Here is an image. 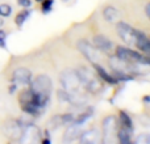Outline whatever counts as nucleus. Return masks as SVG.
<instances>
[{
	"label": "nucleus",
	"mask_w": 150,
	"mask_h": 144,
	"mask_svg": "<svg viewBox=\"0 0 150 144\" xmlns=\"http://www.w3.org/2000/svg\"><path fill=\"white\" fill-rule=\"evenodd\" d=\"M101 142V134L99 130H88L80 135V143L83 144H98Z\"/></svg>",
	"instance_id": "nucleus-9"
},
{
	"label": "nucleus",
	"mask_w": 150,
	"mask_h": 144,
	"mask_svg": "<svg viewBox=\"0 0 150 144\" xmlns=\"http://www.w3.org/2000/svg\"><path fill=\"white\" fill-rule=\"evenodd\" d=\"M23 123H18V122H12V123L7 124L5 130H7V134L8 136H12V138H21V132H23Z\"/></svg>",
	"instance_id": "nucleus-13"
},
{
	"label": "nucleus",
	"mask_w": 150,
	"mask_h": 144,
	"mask_svg": "<svg viewBox=\"0 0 150 144\" xmlns=\"http://www.w3.org/2000/svg\"><path fill=\"white\" fill-rule=\"evenodd\" d=\"M103 15H104V18H105L108 22H116V21L120 20L119 10H117L115 7H112V5H108V7L104 8Z\"/></svg>",
	"instance_id": "nucleus-14"
},
{
	"label": "nucleus",
	"mask_w": 150,
	"mask_h": 144,
	"mask_svg": "<svg viewBox=\"0 0 150 144\" xmlns=\"http://www.w3.org/2000/svg\"><path fill=\"white\" fill-rule=\"evenodd\" d=\"M17 3L21 5V7H24V8H29L32 5L30 0H17Z\"/></svg>",
	"instance_id": "nucleus-22"
},
{
	"label": "nucleus",
	"mask_w": 150,
	"mask_h": 144,
	"mask_svg": "<svg viewBox=\"0 0 150 144\" xmlns=\"http://www.w3.org/2000/svg\"><path fill=\"white\" fill-rule=\"evenodd\" d=\"M44 143H46V144H49V143H50V140H49V139H44Z\"/></svg>",
	"instance_id": "nucleus-27"
},
{
	"label": "nucleus",
	"mask_w": 150,
	"mask_h": 144,
	"mask_svg": "<svg viewBox=\"0 0 150 144\" xmlns=\"http://www.w3.org/2000/svg\"><path fill=\"white\" fill-rule=\"evenodd\" d=\"M3 25H4V20H3V18H0V28H1Z\"/></svg>",
	"instance_id": "nucleus-25"
},
{
	"label": "nucleus",
	"mask_w": 150,
	"mask_h": 144,
	"mask_svg": "<svg viewBox=\"0 0 150 144\" xmlns=\"http://www.w3.org/2000/svg\"><path fill=\"white\" fill-rule=\"evenodd\" d=\"M144 101H145V102H146V103H148V102H149V97H148V96H146V97H145V98H144Z\"/></svg>",
	"instance_id": "nucleus-26"
},
{
	"label": "nucleus",
	"mask_w": 150,
	"mask_h": 144,
	"mask_svg": "<svg viewBox=\"0 0 150 144\" xmlns=\"http://www.w3.org/2000/svg\"><path fill=\"white\" fill-rule=\"evenodd\" d=\"M95 70H96V72H98L99 76H100L105 82H109V84H116V82H119L116 77H112L111 75H108L105 72V70H104L103 67H100V64H98V63L95 64Z\"/></svg>",
	"instance_id": "nucleus-16"
},
{
	"label": "nucleus",
	"mask_w": 150,
	"mask_h": 144,
	"mask_svg": "<svg viewBox=\"0 0 150 144\" xmlns=\"http://www.w3.org/2000/svg\"><path fill=\"white\" fill-rule=\"evenodd\" d=\"M117 34L120 36V38L125 42L127 45H134L136 42V29H133L130 25H128L127 22L119 21L117 22Z\"/></svg>",
	"instance_id": "nucleus-6"
},
{
	"label": "nucleus",
	"mask_w": 150,
	"mask_h": 144,
	"mask_svg": "<svg viewBox=\"0 0 150 144\" xmlns=\"http://www.w3.org/2000/svg\"><path fill=\"white\" fill-rule=\"evenodd\" d=\"M53 3H54L53 0H44V3H42V12L49 13L53 8Z\"/></svg>",
	"instance_id": "nucleus-21"
},
{
	"label": "nucleus",
	"mask_w": 150,
	"mask_h": 144,
	"mask_svg": "<svg viewBox=\"0 0 150 144\" xmlns=\"http://www.w3.org/2000/svg\"><path fill=\"white\" fill-rule=\"evenodd\" d=\"M0 47H5V31L0 30Z\"/></svg>",
	"instance_id": "nucleus-23"
},
{
	"label": "nucleus",
	"mask_w": 150,
	"mask_h": 144,
	"mask_svg": "<svg viewBox=\"0 0 150 144\" xmlns=\"http://www.w3.org/2000/svg\"><path fill=\"white\" fill-rule=\"evenodd\" d=\"M119 119H120V123H121V126L128 127V129H132V127H133L132 119H130V117L128 115L125 111H121V113L119 114Z\"/></svg>",
	"instance_id": "nucleus-17"
},
{
	"label": "nucleus",
	"mask_w": 150,
	"mask_h": 144,
	"mask_svg": "<svg viewBox=\"0 0 150 144\" xmlns=\"http://www.w3.org/2000/svg\"><path fill=\"white\" fill-rule=\"evenodd\" d=\"M134 45L141 50L144 51L145 54H149L150 52V41L149 38L146 37V34L141 30H136V42Z\"/></svg>",
	"instance_id": "nucleus-10"
},
{
	"label": "nucleus",
	"mask_w": 150,
	"mask_h": 144,
	"mask_svg": "<svg viewBox=\"0 0 150 144\" xmlns=\"http://www.w3.org/2000/svg\"><path fill=\"white\" fill-rule=\"evenodd\" d=\"M76 46H78V49H79V51L82 52V54L84 55L91 63L96 64V63H99L101 60L100 51H99L93 45H91L90 42L86 41V39H80V41L78 42Z\"/></svg>",
	"instance_id": "nucleus-4"
},
{
	"label": "nucleus",
	"mask_w": 150,
	"mask_h": 144,
	"mask_svg": "<svg viewBox=\"0 0 150 144\" xmlns=\"http://www.w3.org/2000/svg\"><path fill=\"white\" fill-rule=\"evenodd\" d=\"M116 136L120 143L122 144H129L132 142V129L121 126V129L116 131Z\"/></svg>",
	"instance_id": "nucleus-12"
},
{
	"label": "nucleus",
	"mask_w": 150,
	"mask_h": 144,
	"mask_svg": "<svg viewBox=\"0 0 150 144\" xmlns=\"http://www.w3.org/2000/svg\"><path fill=\"white\" fill-rule=\"evenodd\" d=\"M79 132H80V124H76V123L70 124L65 132V140L66 142H71L76 136H79Z\"/></svg>",
	"instance_id": "nucleus-15"
},
{
	"label": "nucleus",
	"mask_w": 150,
	"mask_h": 144,
	"mask_svg": "<svg viewBox=\"0 0 150 144\" xmlns=\"http://www.w3.org/2000/svg\"><path fill=\"white\" fill-rule=\"evenodd\" d=\"M117 131V119L115 115H108L103 121V135L101 142H112V138Z\"/></svg>",
	"instance_id": "nucleus-5"
},
{
	"label": "nucleus",
	"mask_w": 150,
	"mask_h": 144,
	"mask_svg": "<svg viewBox=\"0 0 150 144\" xmlns=\"http://www.w3.org/2000/svg\"><path fill=\"white\" fill-rule=\"evenodd\" d=\"M136 144H149L150 143V136L149 134H141L137 136V139L134 140Z\"/></svg>",
	"instance_id": "nucleus-20"
},
{
	"label": "nucleus",
	"mask_w": 150,
	"mask_h": 144,
	"mask_svg": "<svg viewBox=\"0 0 150 144\" xmlns=\"http://www.w3.org/2000/svg\"><path fill=\"white\" fill-rule=\"evenodd\" d=\"M61 84H62L63 90H66L70 94L78 93L83 85V81L80 79L78 71L74 70H65L61 73Z\"/></svg>",
	"instance_id": "nucleus-2"
},
{
	"label": "nucleus",
	"mask_w": 150,
	"mask_h": 144,
	"mask_svg": "<svg viewBox=\"0 0 150 144\" xmlns=\"http://www.w3.org/2000/svg\"><path fill=\"white\" fill-rule=\"evenodd\" d=\"M29 16V10H24V12L18 13L17 16H16V24H17V26H21L24 22H25V20L28 18Z\"/></svg>",
	"instance_id": "nucleus-18"
},
{
	"label": "nucleus",
	"mask_w": 150,
	"mask_h": 144,
	"mask_svg": "<svg viewBox=\"0 0 150 144\" xmlns=\"http://www.w3.org/2000/svg\"><path fill=\"white\" fill-rule=\"evenodd\" d=\"M29 84H30V90L34 94L49 101L50 93H52L53 89V84H52V79L47 75H38L33 80H30Z\"/></svg>",
	"instance_id": "nucleus-1"
},
{
	"label": "nucleus",
	"mask_w": 150,
	"mask_h": 144,
	"mask_svg": "<svg viewBox=\"0 0 150 144\" xmlns=\"http://www.w3.org/2000/svg\"><path fill=\"white\" fill-rule=\"evenodd\" d=\"M116 57L119 59L124 60L128 63H140V64H149V59L144 55H141L140 52L129 50L127 47H121L119 46L116 49Z\"/></svg>",
	"instance_id": "nucleus-3"
},
{
	"label": "nucleus",
	"mask_w": 150,
	"mask_h": 144,
	"mask_svg": "<svg viewBox=\"0 0 150 144\" xmlns=\"http://www.w3.org/2000/svg\"><path fill=\"white\" fill-rule=\"evenodd\" d=\"M12 13V8L8 4H1L0 5V17H8Z\"/></svg>",
	"instance_id": "nucleus-19"
},
{
	"label": "nucleus",
	"mask_w": 150,
	"mask_h": 144,
	"mask_svg": "<svg viewBox=\"0 0 150 144\" xmlns=\"http://www.w3.org/2000/svg\"><path fill=\"white\" fill-rule=\"evenodd\" d=\"M93 46L100 51H109L112 49V42L104 36H95L93 37Z\"/></svg>",
	"instance_id": "nucleus-11"
},
{
	"label": "nucleus",
	"mask_w": 150,
	"mask_h": 144,
	"mask_svg": "<svg viewBox=\"0 0 150 144\" xmlns=\"http://www.w3.org/2000/svg\"><path fill=\"white\" fill-rule=\"evenodd\" d=\"M12 79L16 84H23V85H28L32 80V72L28 68H17V70L13 71Z\"/></svg>",
	"instance_id": "nucleus-8"
},
{
	"label": "nucleus",
	"mask_w": 150,
	"mask_h": 144,
	"mask_svg": "<svg viewBox=\"0 0 150 144\" xmlns=\"http://www.w3.org/2000/svg\"><path fill=\"white\" fill-rule=\"evenodd\" d=\"M40 138V130L33 124H24L20 142H37Z\"/></svg>",
	"instance_id": "nucleus-7"
},
{
	"label": "nucleus",
	"mask_w": 150,
	"mask_h": 144,
	"mask_svg": "<svg viewBox=\"0 0 150 144\" xmlns=\"http://www.w3.org/2000/svg\"><path fill=\"white\" fill-rule=\"evenodd\" d=\"M145 12H146V16H148V17H150V4H146Z\"/></svg>",
	"instance_id": "nucleus-24"
}]
</instances>
